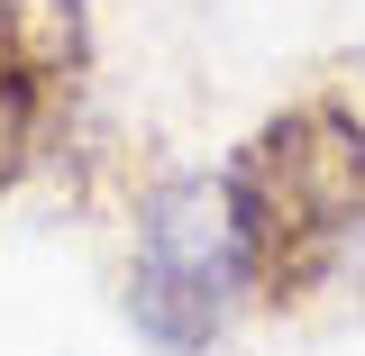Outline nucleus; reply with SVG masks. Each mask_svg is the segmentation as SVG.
<instances>
[{
    "mask_svg": "<svg viewBox=\"0 0 365 356\" xmlns=\"http://www.w3.org/2000/svg\"><path fill=\"white\" fill-rule=\"evenodd\" d=\"M228 247L256 311H319L365 283V110L338 91L283 101L220 165Z\"/></svg>",
    "mask_w": 365,
    "mask_h": 356,
    "instance_id": "1",
    "label": "nucleus"
},
{
    "mask_svg": "<svg viewBox=\"0 0 365 356\" xmlns=\"http://www.w3.org/2000/svg\"><path fill=\"white\" fill-rule=\"evenodd\" d=\"M247 311V274L228 247L220 183L165 174L137 201V247H128V329L155 356H220Z\"/></svg>",
    "mask_w": 365,
    "mask_h": 356,
    "instance_id": "2",
    "label": "nucleus"
},
{
    "mask_svg": "<svg viewBox=\"0 0 365 356\" xmlns=\"http://www.w3.org/2000/svg\"><path fill=\"white\" fill-rule=\"evenodd\" d=\"M91 91L83 0H0V201L73 137Z\"/></svg>",
    "mask_w": 365,
    "mask_h": 356,
    "instance_id": "3",
    "label": "nucleus"
}]
</instances>
